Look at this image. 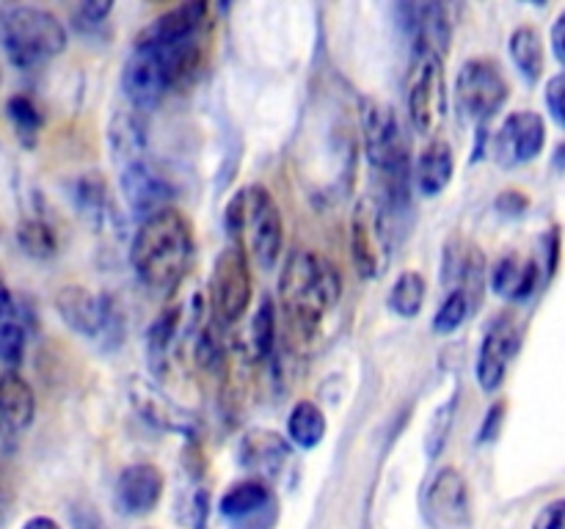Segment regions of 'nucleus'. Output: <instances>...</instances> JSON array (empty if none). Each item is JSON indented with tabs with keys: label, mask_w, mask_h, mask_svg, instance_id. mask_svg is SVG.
Returning a JSON list of instances; mask_svg holds the SVG:
<instances>
[{
	"label": "nucleus",
	"mask_w": 565,
	"mask_h": 529,
	"mask_svg": "<svg viewBox=\"0 0 565 529\" xmlns=\"http://www.w3.org/2000/svg\"><path fill=\"white\" fill-rule=\"evenodd\" d=\"M55 306L64 323L86 339L105 342L110 334H119V312L110 295L94 292L83 284H66L55 295Z\"/></svg>",
	"instance_id": "obj_9"
},
{
	"label": "nucleus",
	"mask_w": 565,
	"mask_h": 529,
	"mask_svg": "<svg viewBox=\"0 0 565 529\" xmlns=\"http://www.w3.org/2000/svg\"><path fill=\"white\" fill-rule=\"evenodd\" d=\"M224 224L232 246L248 259V264H257L259 270H274L285 248V218L268 187H241L226 204Z\"/></svg>",
	"instance_id": "obj_3"
},
{
	"label": "nucleus",
	"mask_w": 565,
	"mask_h": 529,
	"mask_svg": "<svg viewBox=\"0 0 565 529\" xmlns=\"http://www.w3.org/2000/svg\"><path fill=\"white\" fill-rule=\"evenodd\" d=\"M486 276V253L472 240L452 237L441 259V284L447 292L463 290L472 298H480V284Z\"/></svg>",
	"instance_id": "obj_22"
},
{
	"label": "nucleus",
	"mask_w": 565,
	"mask_h": 529,
	"mask_svg": "<svg viewBox=\"0 0 565 529\" xmlns=\"http://www.w3.org/2000/svg\"><path fill=\"white\" fill-rule=\"evenodd\" d=\"M351 257L362 279H379L390 259L384 207L375 196L359 198L351 215Z\"/></svg>",
	"instance_id": "obj_11"
},
{
	"label": "nucleus",
	"mask_w": 565,
	"mask_h": 529,
	"mask_svg": "<svg viewBox=\"0 0 565 529\" xmlns=\"http://www.w3.org/2000/svg\"><path fill=\"white\" fill-rule=\"evenodd\" d=\"M408 116L419 136H436L447 119L445 58L434 53H414L408 72Z\"/></svg>",
	"instance_id": "obj_6"
},
{
	"label": "nucleus",
	"mask_w": 565,
	"mask_h": 529,
	"mask_svg": "<svg viewBox=\"0 0 565 529\" xmlns=\"http://www.w3.org/2000/svg\"><path fill=\"white\" fill-rule=\"evenodd\" d=\"M72 523H75V529H108L92 510H75L72 512Z\"/></svg>",
	"instance_id": "obj_46"
},
{
	"label": "nucleus",
	"mask_w": 565,
	"mask_h": 529,
	"mask_svg": "<svg viewBox=\"0 0 565 529\" xmlns=\"http://www.w3.org/2000/svg\"><path fill=\"white\" fill-rule=\"evenodd\" d=\"M342 298V276L323 253L298 248L279 276V303L290 331L301 339L318 334L320 323Z\"/></svg>",
	"instance_id": "obj_2"
},
{
	"label": "nucleus",
	"mask_w": 565,
	"mask_h": 529,
	"mask_svg": "<svg viewBox=\"0 0 565 529\" xmlns=\"http://www.w3.org/2000/svg\"><path fill=\"white\" fill-rule=\"evenodd\" d=\"M6 317H14V295H11V290L6 287V281L0 279V320Z\"/></svg>",
	"instance_id": "obj_47"
},
{
	"label": "nucleus",
	"mask_w": 565,
	"mask_h": 529,
	"mask_svg": "<svg viewBox=\"0 0 565 529\" xmlns=\"http://www.w3.org/2000/svg\"><path fill=\"white\" fill-rule=\"evenodd\" d=\"M541 242H544V251L550 253V257L544 259V264H546V276H555V270H557V259H561V226H552L550 231H546L544 237H541Z\"/></svg>",
	"instance_id": "obj_43"
},
{
	"label": "nucleus",
	"mask_w": 565,
	"mask_h": 529,
	"mask_svg": "<svg viewBox=\"0 0 565 529\" xmlns=\"http://www.w3.org/2000/svg\"><path fill=\"white\" fill-rule=\"evenodd\" d=\"M290 441L268 428L246 430V433L241 435V444H237V463H241L246 472L257 474V479H265V483H268V477L281 474V468L290 461Z\"/></svg>",
	"instance_id": "obj_20"
},
{
	"label": "nucleus",
	"mask_w": 565,
	"mask_h": 529,
	"mask_svg": "<svg viewBox=\"0 0 565 529\" xmlns=\"http://www.w3.org/2000/svg\"><path fill=\"white\" fill-rule=\"evenodd\" d=\"M403 28L412 39L414 53H434L445 58L452 39L450 9L441 3H403L397 6Z\"/></svg>",
	"instance_id": "obj_17"
},
{
	"label": "nucleus",
	"mask_w": 565,
	"mask_h": 529,
	"mask_svg": "<svg viewBox=\"0 0 565 529\" xmlns=\"http://www.w3.org/2000/svg\"><path fill=\"white\" fill-rule=\"evenodd\" d=\"M491 290H494L497 298L502 301H527L530 295L535 292L541 281V264L535 259L522 257V253L511 251L505 257H500L491 268Z\"/></svg>",
	"instance_id": "obj_23"
},
{
	"label": "nucleus",
	"mask_w": 565,
	"mask_h": 529,
	"mask_svg": "<svg viewBox=\"0 0 565 529\" xmlns=\"http://www.w3.org/2000/svg\"><path fill=\"white\" fill-rule=\"evenodd\" d=\"M66 44L70 33L53 11L22 3L0 6V47L20 69L47 64L64 53Z\"/></svg>",
	"instance_id": "obj_4"
},
{
	"label": "nucleus",
	"mask_w": 565,
	"mask_h": 529,
	"mask_svg": "<svg viewBox=\"0 0 565 529\" xmlns=\"http://www.w3.org/2000/svg\"><path fill=\"white\" fill-rule=\"evenodd\" d=\"M36 417V397H33L31 384L20 373L0 375V430H20L31 428Z\"/></svg>",
	"instance_id": "obj_24"
},
{
	"label": "nucleus",
	"mask_w": 565,
	"mask_h": 529,
	"mask_svg": "<svg viewBox=\"0 0 565 529\" xmlns=\"http://www.w3.org/2000/svg\"><path fill=\"white\" fill-rule=\"evenodd\" d=\"M6 116H9L17 138H20L25 147H36L39 132H42V121H44L39 105L33 102L28 94H14V97L6 102Z\"/></svg>",
	"instance_id": "obj_32"
},
{
	"label": "nucleus",
	"mask_w": 565,
	"mask_h": 529,
	"mask_svg": "<svg viewBox=\"0 0 565 529\" xmlns=\"http://www.w3.org/2000/svg\"><path fill=\"white\" fill-rule=\"evenodd\" d=\"M213 9L207 3H180L174 9L154 17L141 33L136 44H177L191 42V39L207 36L213 28Z\"/></svg>",
	"instance_id": "obj_18"
},
{
	"label": "nucleus",
	"mask_w": 565,
	"mask_h": 529,
	"mask_svg": "<svg viewBox=\"0 0 565 529\" xmlns=\"http://www.w3.org/2000/svg\"><path fill=\"white\" fill-rule=\"evenodd\" d=\"M108 141L119 169L127 163H136V160H143V154H147V125L138 116V110H119L114 116Z\"/></svg>",
	"instance_id": "obj_26"
},
{
	"label": "nucleus",
	"mask_w": 565,
	"mask_h": 529,
	"mask_svg": "<svg viewBox=\"0 0 565 529\" xmlns=\"http://www.w3.org/2000/svg\"><path fill=\"white\" fill-rule=\"evenodd\" d=\"M362 141L370 165L379 174L386 196L392 202H403L408 191V147L403 138V127L392 105L381 99H364L362 102Z\"/></svg>",
	"instance_id": "obj_5"
},
{
	"label": "nucleus",
	"mask_w": 565,
	"mask_h": 529,
	"mask_svg": "<svg viewBox=\"0 0 565 529\" xmlns=\"http://www.w3.org/2000/svg\"><path fill=\"white\" fill-rule=\"evenodd\" d=\"M452 174H456V154H452V147L447 141L434 138L419 152L417 169H414V180H417L419 193L428 198L439 196L452 182Z\"/></svg>",
	"instance_id": "obj_25"
},
{
	"label": "nucleus",
	"mask_w": 565,
	"mask_h": 529,
	"mask_svg": "<svg viewBox=\"0 0 565 529\" xmlns=\"http://www.w3.org/2000/svg\"><path fill=\"white\" fill-rule=\"evenodd\" d=\"M20 529H61V527H58V521H53L50 516H33V518H28Z\"/></svg>",
	"instance_id": "obj_48"
},
{
	"label": "nucleus",
	"mask_w": 565,
	"mask_h": 529,
	"mask_svg": "<svg viewBox=\"0 0 565 529\" xmlns=\"http://www.w3.org/2000/svg\"><path fill=\"white\" fill-rule=\"evenodd\" d=\"M552 53H555L557 64H565V11L552 22Z\"/></svg>",
	"instance_id": "obj_45"
},
{
	"label": "nucleus",
	"mask_w": 565,
	"mask_h": 529,
	"mask_svg": "<svg viewBox=\"0 0 565 529\" xmlns=\"http://www.w3.org/2000/svg\"><path fill=\"white\" fill-rule=\"evenodd\" d=\"M505 411H508V402L505 400L491 402V408H489V411H486L483 422H480L478 435H475V439H478V444H491V441L500 439L502 422H505Z\"/></svg>",
	"instance_id": "obj_41"
},
{
	"label": "nucleus",
	"mask_w": 565,
	"mask_h": 529,
	"mask_svg": "<svg viewBox=\"0 0 565 529\" xmlns=\"http://www.w3.org/2000/svg\"><path fill=\"white\" fill-rule=\"evenodd\" d=\"M425 295H428V281L419 270H403L395 281H392V290L386 303H390L392 312L403 320H412L423 312Z\"/></svg>",
	"instance_id": "obj_30"
},
{
	"label": "nucleus",
	"mask_w": 565,
	"mask_h": 529,
	"mask_svg": "<svg viewBox=\"0 0 565 529\" xmlns=\"http://www.w3.org/2000/svg\"><path fill=\"white\" fill-rule=\"evenodd\" d=\"M326 430H329V422H326V413L318 402L298 400L292 406L290 417H287V441L292 446L315 450L326 439Z\"/></svg>",
	"instance_id": "obj_28"
},
{
	"label": "nucleus",
	"mask_w": 565,
	"mask_h": 529,
	"mask_svg": "<svg viewBox=\"0 0 565 529\" xmlns=\"http://www.w3.org/2000/svg\"><path fill=\"white\" fill-rule=\"evenodd\" d=\"M0 83H3V69H0Z\"/></svg>",
	"instance_id": "obj_50"
},
{
	"label": "nucleus",
	"mask_w": 565,
	"mask_h": 529,
	"mask_svg": "<svg viewBox=\"0 0 565 529\" xmlns=\"http://www.w3.org/2000/svg\"><path fill=\"white\" fill-rule=\"evenodd\" d=\"M17 240H20L22 251L33 259H53L55 251H58V237L42 218L20 220Z\"/></svg>",
	"instance_id": "obj_34"
},
{
	"label": "nucleus",
	"mask_w": 565,
	"mask_h": 529,
	"mask_svg": "<svg viewBox=\"0 0 565 529\" xmlns=\"http://www.w3.org/2000/svg\"><path fill=\"white\" fill-rule=\"evenodd\" d=\"M533 529H565V499H555L539 512Z\"/></svg>",
	"instance_id": "obj_42"
},
{
	"label": "nucleus",
	"mask_w": 565,
	"mask_h": 529,
	"mask_svg": "<svg viewBox=\"0 0 565 529\" xmlns=\"http://www.w3.org/2000/svg\"><path fill=\"white\" fill-rule=\"evenodd\" d=\"M119 187L127 207H130V213L136 215L138 220H147L149 215L166 209L171 196H174L171 182L166 180L149 160H136V163L121 165Z\"/></svg>",
	"instance_id": "obj_16"
},
{
	"label": "nucleus",
	"mask_w": 565,
	"mask_h": 529,
	"mask_svg": "<svg viewBox=\"0 0 565 529\" xmlns=\"http://www.w3.org/2000/svg\"><path fill=\"white\" fill-rule=\"evenodd\" d=\"M519 350H522V331H519L516 320L500 317L486 331L483 342L478 347L475 378H478L480 389L489 391V395L500 391L508 378V369L516 361Z\"/></svg>",
	"instance_id": "obj_15"
},
{
	"label": "nucleus",
	"mask_w": 565,
	"mask_h": 529,
	"mask_svg": "<svg viewBox=\"0 0 565 529\" xmlns=\"http://www.w3.org/2000/svg\"><path fill=\"white\" fill-rule=\"evenodd\" d=\"M127 400H130L132 411L141 417V422L160 430V433L185 435L188 441H193L199 435L196 413L188 411V408L180 406L174 397L166 395L154 380L132 375V378L127 380Z\"/></svg>",
	"instance_id": "obj_10"
},
{
	"label": "nucleus",
	"mask_w": 565,
	"mask_h": 529,
	"mask_svg": "<svg viewBox=\"0 0 565 529\" xmlns=\"http://www.w3.org/2000/svg\"><path fill=\"white\" fill-rule=\"evenodd\" d=\"M121 91L130 99L132 110H149L171 91V86L163 66L147 50L136 47L121 69Z\"/></svg>",
	"instance_id": "obj_21"
},
{
	"label": "nucleus",
	"mask_w": 565,
	"mask_h": 529,
	"mask_svg": "<svg viewBox=\"0 0 565 529\" xmlns=\"http://www.w3.org/2000/svg\"><path fill=\"white\" fill-rule=\"evenodd\" d=\"M3 523H6V507L0 505V529H3Z\"/></svg>",
	"instance_id": "obj_49"
},
{
	"label": "nucleus",
	"mask_w": 565,
	"mask_h": 529,
	"mask_svg": "<svg viewBox=\"0 0 565 529\" xmlns=\"http://www.w3.org/2000/svg\"><path fill=\"white\" fill-rule=\"evenodd\" d=\"M546 147V121L535 110H516L505 116L500 130L491 138L494 160L502 169H519L527 165L544 152Z\"/></svg>",
	"instance_id": "obj_13"
},
{
	"label": "nucleus",
	"mask_w": 565,
	"mask_h": 529,
	"mask_svg": "<svg viewBox=\"0 0 565 529\" xmlns=\"http://www.w3.org/2000/svg\"><path fill=\"white\" fill-rule=\"evenodd\" d=\"M180 521L185 523L188 529H207L210 518V496L202 485H193L185 494V499L180 501Z\"/></svg>",
	"instance_id": "obj_37"
},
{
	"label": "nucleus",
	"mask_w": 565,
	"mask_h": 529,
	"mask_svg": "<svg viewBox=\"0 0 565 529\" xmlns=\"http://www.w3.org/2000/svg\"><path fill=\"white\" fill-rule=\"evenodd\" d=\"M425 518L434 529H467L472 523L469 483L458 468L445 466L425 490Z\"/></svg>",
	"instance_id": "obj_14"
},
{
	"label": "nucleus",
	"mask_w": 565,
	"mask_h": 529,
	"mask_svg": "<svg viewBox=\"0 0 565 529\" xmlns=\"http://www.w3.org/2000/svg\"><path fill=\"white\" fill-rule=\"evenodd\" d=\"M508 53H511L513 66L519 69V75L535 86L544 75V36L535 31L533 25H519L516 31L511 33V42H508Z\"/></svg>",
	"instance_id": "obj_27"
},
{
	"label": "nucleus",
	"mask_w": 565,
	"mask_h": 529,
	"mask_svg": "<svg viewBox=\"0 0 565 529\" xmlns=\"http://www.w3.org/2000/svg\"><path fill=\"white\" fill-rule=\"evenodd\" d=\"M166 490V477L154 463H130L119 472L114 488L116 507H119L125 516H147L154 507L160 505Z\"/></svg>",
	"instance_id": "obj_19"
},
{
	"label": "nucleus",
	"mask_w": 565,
	"mask_h": 529,
	"mask_svg": "<svg viewBox=\"0 0 565 529\" xmlns=\"http://www.w3.org/2000/svg\"><path fill=\"white\" fill-rule=\"evenodd\" d=\"M276 339H279V320H276V306L270 298H263L259 309L254 312L252 325H248V353L257 361L270 358L276 353Z\"/></svg>",
	"instance_id": "obj_31"
},
{
	"label": "nucleus",
	"mask_w": 565,
	"mask_h": 529,
	"mask_svg": "<svg viewBox=\"0 0 565 529\" xmlns=\"http://www.w3.org/2000/svg\"><path fill=\"white\" fill-rule=\"evenodd\" d=\"M110 11H114V3H108V0H94V3H81L75 11H72V17H75V25L81 28V31H94V28H99L103 22H108Z\"/></svg>",
	"instance_id": "obj_39"
},
{
	"label": "nucleus",
	"mask_w": 565,
	"mask_h": 529,
	"mask_svg": "<svg viewBox=\"0 0 565 529\" xmlns=\"http://www.w3.org/2000/svg\"><path fill=\"white\" fill-rule=\"evenodd\" d=\"M177 331H180V312L177 309H166L147 331V350L149 358H152V367H163V358L169 356V347L174 342Z\"/></svg>",
	"instance_id": "obj_35"
},
{
	"label": "nucleus",
	"mask_w": 565,
	"mask_h": 529,
	"mask_svg": "<svg viewBox=\"0 0 565 529\" xmlns=\"http://www.w3.org/2000/svg\"><path fill=\"white\" fill-rule=\"evenodd\" d=\"M218 512L230 529H276L279 496L265 479H241L230 485L218 499Z\"/></svg>",
	"instance_id": "obj_12"
},
{
	"label": "nucleus",
	"mask_w": 565,
	"mask_h": 529,
	"mask_svg": "<svg viewBox=\"0 0 565 529\" xmlns=\"http://www.w3.org/2000/svg\"><path fill=\"white\" fill-rule=\"evenodd\" d=\"M544 99H546V110H550L552 121H555L557 127H565V75L563 72H557V75H552L550 80H546Z\"/></svg>",
	"instance_id": "obj_40"
},
{
	"label": "nucleus",
	"mask_w": 565,
	"mask_h": 529,
	"mask_svg": "<svg viewBox=\"0 0 565 529\" xmlns=\"http://www.w3.org/2000/svg\"><path fill=\"white\" fill-rule=\"evenodd\" d=\"M130 262L143 287L154 292H174L193 262L191 220L174 207L149 215L132 235Z\"/></svg>",
	"instance_id": "obj_1"
},
{
	"label": "nucleus",
	"mask_w": 565,
	"mask_h": 529,
	"mask_svg": "<svg viewBox=\"0 0 565 529\" xmlns=\"http://www.w3.org/2000/svg\"><path fill=\"white\" fill-rule=\"evenodd\" d=\"M70 198L75 204L77 213L88 220V224H103L105 213L110 207L108 185L99 174H81L72 180L70 185Z\"/></svg>",
	"instance_id": "obj_29"
},
{
	"label": "nucleus",
	"mask_w": 565,
	"mask_h": 529,
	"mask_svg": "<svg viewBox=\"0 0 565 529\" xmlns=\"http://www.w3.org/2000/svg\"><path fill=\"white\" fill-rule=\"evenodd\" d=\"M475 303H478V298H472L469 292H463V290L447 292V298L441 301V306L436 309L434 323H430L434 334H439V336L456 334V331L461 328L469 317H472Z\"/></svg>",
	"instance_id": "obj_33"
},
{
	"label": "nucleus",
	"mask_w": 565,
	"mask_h": 529,
	"mask_svg": "<svg viewBox=\"0 0 565 529\" xmlns=\"http://www.w3.org/2000/svg\"><path fill=\"white\" fill-rule=\"evenodd\" d=\"M511 97L508 77L502 75L500 66L489 58H469L458 69L456 77V102L478 125H486L505 108Z\"/></svg>",
	"instance_id": "obj_8"
},
{
	"label": "nucleus",
	"mask_w": 565,
	"mask_h": 529,
	"mask_svg": "<svg viewBox=\"0 0 565 529\" xmlns=\"http://www.w3.org/2000/svg\"><path fill=\"white\" fill-rule=\"evenodd\" d=\"M25 353V328L17 317L0 320V361L20 364Z\"/></svg>",
	"instance_id": "obj_38"
},
{
	"label": "nucleus",
	"mask_w": 565,
	"mask_h": 529,
	"mask_svg": "<svg viewBox=\"0 0 565 529\" xmlns=\"http://www.w3.org/2000/svg\"><path fill=\"white\" fill-rule=\"evenodd\" d=\"M530 207V198L524 196L522 191H502L500 196H497V209L505 215H522L524 209Z\"/></svg>",
	"instance_id": "obj_44"
},
{
	"label": "nucleus",
	"mask_w": 565,
	"mask_h": 529,
	"mask_svg": "<svg viewBox=\"0 0 565 529\" xmlns=\"http://www.w3.org/2000/svg\"><path fill=\"white\" fill-rule=\"evenodd\" d=\"M252 264L235 246H226L210 273V312L215 323L224 328L235 325L252 306Z\"/></svg>",
	"instance_id": "obj_7"
},
{
	"label": "nucleus",
	"mask_w": 565,
	"mask_h": 529,
	"mask_svg": "<svg viewBox=\"0 0 565 529\" xmlns=\"http://www.w3.org/2000/svg\"><path fill=\"white\" fill-rule=\"evenodd\" d=\"M456 408H458V395H452L450 400H447L445 406L434 413L428 439H425V452H428V457H439L441 450H445L447 439H450L452 419H456Z\"/></svg>",
	"instance_id": "obj_36"
},
{
	"label": "nucleus",
	"mask_w": 565,
	"mask_h": 529,
	"mask_svg": "<svg viewBox=\"0 0 565 529\" xmlns=\"http://www.w3.org/2000/svg\"><path fill=\"white\" fill-rule=\"evenodd\" d=\"M0 433H3V430H0Z\"/></svg>",
	"instance_id": "obj_51"
}]
</instances>
